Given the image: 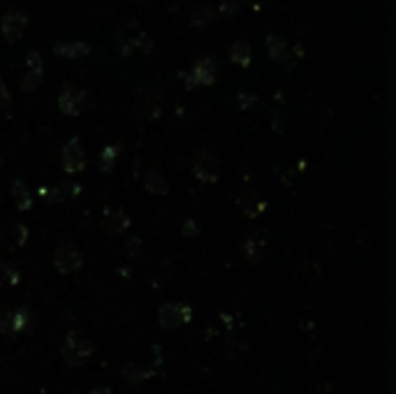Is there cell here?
<instances>
[{
  "label": "cell",
  "mask_w": 396,
  "mask_h": 394,
  "mask_svg": "<svg viewBox=\"0 0 396 394\" xmlns=\"http://www.w3.org/2000/svg\"><path fill=\"white\" fill-rule=\"evenodd\" d=\"M60 355H63V360H65V365H68V367H77V365L86 362L88 357L93 355V345H90L84 336H79L77 332H70V334L65 336V343H63V348H60Z\"/></svg>",
  "instance_id": "obj_1"
},
{
  "label": "cell",
  "mask_w": 396,
  "mask_h": 394,
  "mask_svg": "<svg viewBox=\"0 0 396 394\" xmlns=\"http://www.w3.org/2000/svg\"><path fill=\"white\" fill-rule=\"evenodd\" d=\"M158 320H160L162 330H179V327L193 320V308L188 304H181V301H167L158 311Z\"/></svg>",
  "instance_id": "obj_2"
},
{
  "label": "cell",
  "mask_w": 396,
  "mask_h": 394,
  "mask_svg": "<svg viewBox=\"0 0 396 394\" xmlns=\"http://www.w3.org/2000/svg\"><path fill=\"white\" fill-rule=\"evenodd\" d=\"M53 264L60 274H75V271L82 269L84 264V256L79 253V248L72 244V241H63L56 253H53Z\"/></svg>",
  "instance_id": "obj_3"
},
{
  "label": "cell",
  "mask_w": 396,
  "mask_h": 394,
  "mask_svg": "<svg viewBox=\"0 0 396 394\" xmlns=\"http://www.w3.org/2000/svg\"><path fill=\"white\" fill-rule=\"evenodd\" d=\"M193 172L202 184H216L218 177H221V162H218V158L209 153V151H199V153L195 156Z\"/></svg>",
  "instance_id": "obj_4"
},
{
  "label": "cell",
  "mask_w": 396,
  "mask_h": 394,
  "mask_svg": "<svg viewBox=\"0 0 396 394\" xmlns=\"http://www.w3.org/2000/svg\"><path fill=\"white\" fill-rule=\"evenodd\" d=\"M60 165L68 174H77L86 167V158H84L82 142L77 137H72L68 144L63 147V156H60Z\"/></svg>",
  "instance_id": "obj_5"
},
{
  "label": "cell",
  "mask_w": 396,
  "mask_h": 394,
  "mask_svg": "<svg viewBox=\"0 0 396 394\" xmlns=\"http://www.w3.org/2000/svg\"><path fill=\"white\" fill-rule=\"evenodd\" d=\"M100 227L105 234H123L125 230L130 227V216H127L123 209L109 207L105 209V214H102Z\"/></svg>",
  "instance_id": "obj_6"
},
{
  "label": "cell",
  "mask_w": 396,
  "mask_h": 394,
  "mask_svg": "<svg viewBox=\"0 0 396 394\" xmlns=\"http://www.w3.org/2000/svg\"><path fill=\"white\" fill-rule=\"evenodd\" d=\"M84 100H86V95H84V90H79L75 86H68L60 93L58 98V107L63 109L68 116H77L79 112L84 109Z\"/></svg>",
  "instance_id": "obj_7"
},
{
  "label": "cell",
  "mask_w": 396,
  "mask_h": 394,
  "mask_svg": "<svg viewBox=\"0 0 396 394\" xmlns=\"http://www.w3.org/2000/svg\"><path fill=\"white\" fill-rule=\"evenodd\" d=\"M239 207H241L243 214H248L251 218H258L260 214H264L267 202L258 195V193L248 188V190H243L241 195H239Z\"/></svg>",
  "instance_id": "obj_8"
},
{
  "label": "cell",
  "mask_w": 396,
  "mask_h": 394,
  "mask_svg": "<svg viewBox=\"0 0 396 394\" xmlns=\"http://www.w3.org/2000/svg\"><path fill=\"white\" fill-rule=\"evenodd\" d=\"M23 28H26V19H23V14H19V12H10V14H5L3 33L8 40H16L23 33Z\"/></svg>",
  "instance_id": "obj_9"
},
{
  "label": "cell",
  "mask_w": 396,
  "mask_h": 394,
  "mask_svg": "<svg viewBox=\"0 0 396 394\" xmlns=\"http://www.w3.org/2000/svg\"><path fill=\"white\" fill-rule=\"evenodd\" d=\"M213 79H216V65H213V60L202 58V60H199V63L193 68V82L209 86V84H213Z\"/></svg>",
  "instance_id": "obj_10"
},
{
  "label": "cell",
  "mask_w": 396,
  "mask_h": 394,
  "mask_svg": "<svg viewBox=\"0 0 396 394\" xmlns=\"http://www.w3.org/2000/svg\"><path fill=\"white\" fill-rule=\"evenodd\" d=\"M12 197H14L16 209L28 211L30 207H33V197H30V193H28V186L23 184L21 179H16L14 184H12Z\"/></svg>",
  "instance_id": "obj_11"
},
{
  "label": "cell",
  "mask_w": 396,
  "mask_h": 394,
  "mask_svg": "<svg viewBox=\"0 0 396 394\" xmlns=\"http://www.w3.org/2000/svg\"><path fill=\"white\" fill-rule=\"evenodd\" d=\"M144 188L151 193V195H167V190H169L167 179H164L162 172H158V169L149 172V177L144 179Z\"/></svg>",
  "instance_id": "obj_12"
},
{
  "label": "cell",
  "mask_w": 396,
  "mask_h": 394,
  "mask_svg": "<svg viewBox=\"0 0 396 394\" xmlns=\"http://www.w3.org/2000/svg\"><path fill=\"white\" fill-rule=\"evenodd\" d=\"M33 323H35V318L28 308H19V311H14V334L30 332L33 330Z\"/></svg>",
  "instance_id": "obj_13"
},
{
  "label": "cell",
  "mask_w": 396,
  "mask_h": 394,
  "mask_svg": "<svg viewBox=\"0 0 396 394\" xmlns=\"http://www.w3.org/2000/svg\"><path fill=\"white\" fill-rule=\"evenodd\" d=\"M123 375H125V380L127 383H142V380H146V378H151V373L149 369H144V367H137V365H125L123 367Z\"/></svg>",
  "instance_id": "obj_14"
},
{
  "label": "cell",
  "mask_w": 396,
  "mask_h": 394,
  "mask_svg": "<svg viewBox=\"0 0 396 394\" xmlns=\"http://www.w3.org/2000/svg\"><path fill=\"white\" fill-rule=\"evenodd\" d=\"M232 60L234 63H239L243 65V68H248V63H251V47H248V42H234V47H232Z\"/></svg>",
  "instance_id": "obj_15"
},
{
  "label": "cell",
  "mask_w": 396,
  "mask_h": 394,
  "mask_svg": "<svg viewBox=\"0 0 396 394\" xmlns=\"http://www.w3.org/2000/svg\"><path fill=\"white\" fill-rule=\"evenodd\" d=\"M56 53H60V56L77 58V56H84V53H88V47L82 45V42H70V45H58Z\"/></svg>",
  "instance_id": "obj_16"
},
{
  "label": "cell",
  "mask_w": 396,
  "mask_h": 394,
  "mask_svg": "<svg viewBox=\"0 0 396 394\" xmlns=\"http://www.w3.org/2000/svg\"><path fill=\"white\" fill-rule=\"evenodd\" d=\"M0 334H14V311L0 306Z\"/></svg>",
  "instance_id": "obj_17"
},
{
  "label": "cell",
  "mask_w": 396,
  "mask_h": 394,
  "mask_svg": "<svg viewBox=\"0 0 396 394\" xmlns=\"http://www.w3.org/2000/svg\"><path fill=\"white\" fill-rule=\"evenodd\" d=\"M0 276H3V283H10V286H19V281H21V274L14 269V267H10V264H0Z\"/></svg>",
  "instance_id": "obj_18"
},
{
  "label": "cell",
  "mask_w": 396,
  "mask_h": 394,
  "mask_svg": "<svg viewBox=\"0 0 396 394\" xmlns=\"http://www.w3.org/2000/svg\"><path fill=\"white\" fill-rule=\"evenodd\" d=\"M119 156V149L116 147H107L105 151L100 153V165L105 172H112V167H114V158Z\"/></svg>",
  "instance_id": "obj_19"
},
{
  "label": "cell",
  "mask_w": 396,
  "mask_h": 394,
  "mask_svg": "<svg viewBox=\"0 0 396 394\" xmlns=\"http://www.w3.org/2000/svg\"><path fill=\"white\" fill-rule=\"evenodd\" d=\"M26 239H28V230L21 225V223H16L14 230H12V241H14L16 246H23L26 244Z\"/></svg>",
  "instance_id": "obj_20"
},
{
  "label": "cell",
  "mask_w": 396,
  "mask_h": 394,
  "mask_svg": "<svg viewBox=\"0 0 396 394\" xmlns=\"http://www.w3.org/2000/svg\"><path fill=\"white\" fill-rule=\"evenodd\" d=\"M10 107V93H8V86L3 84V79H0V109Z\"/></svg>",
  "instance_id": "obj_21"
},
{
  "label": "cell",
  "mask_w": 396,
  "mask_h": 394,
  "mask_svg": "<svg viewBox=\"0 0 396 394\" xmlns=\"http://www.w3.org/2000/svg\"><path fill=\"white\" fill-rule=\"evenodd\" d=\"M93 394H112V392H109V390H107V387H102V390H95Z\"/></svg>",
  "instance_id": "obj_22"
},
{
  "label": "cell",
  "mask_w": 396,
  "mask_h": 394,
  "mask_svg": "<svg viewBox=\"0 0 396 394\" xmlns=\"http://www.w3.org/2000/svg\"><path fill=\"white\" fill-rule=\"evenodd\" d=\"M0 264H3V260H0Z\"/></svg>",
  "instance_id": "obj_23"
}]
</instances>
